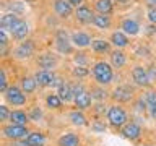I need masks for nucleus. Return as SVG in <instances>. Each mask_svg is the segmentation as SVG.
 Segmentation results:
<instances>
[{
    "mask_svg": "<svg viewBox=\"0 0 156 146\" xmlns=\"http://www.w3.org/2000/svg\"><path fill=\"white\" fill-rule=\"evenodd\" d=\"M148 109H150L151 117H153V119H156V102H154V104H150V106H148Z\"/></svg>",
    "mask_w": 156,
    "mask_h": 146,
    "instance_id": "4c0bfd02",
    "label": "nucleus"
},
{
    "mask_svg": "<svg viewBox=\"0 0 156 146\" xmlns=\"http://www.w3.org/2000/svg\"><path fill=\"white\" fill-rule=\"evenodd\" d=\"M93 75H94V80L99 83V85H109L112 81L114 73H112V68H111L109 63L98 62L94 65V68H93Z\"/></svg>",
    "mask_w": 156,
    "mask_h": 146,
    "instance_id": "f257e3e1",
    "label": "nucleus"
},
{
    "mask_svg": "<svg viewBox=\"0 0 156 146\" xmlns=\"http://www.w3.org/2000/svg\"><path fill=\"white\" fill-rule=\"evenodd\" d=\"M37 65L42 68V70H47L51 71L54 67L57 65V58L52 55V54H42V55H39L37 58Z\"/></svg>",
    "mask_w": 156,
    "mask_h": 146,
    "instance_id": "ddd939ff",
    "label": "nucleus"
},
{
    "mask_svg": "<svg viewBox=\"0 0 156 146\" xmlns=\"http://www.w3.org/2000/svg\"><path fill=\"white\" fill-rule=\"evenodd\" d=\"M10 146H28L26 141H16V143H12Z\"/></svg>",
    "mask_w": 156,
    "mask_h": 146,
    "instance_id": "49530a36",
    "label": "nucleus"
},
{
    "mask_svg": "<svg viewBox=\"0 0 156 146\" xmlns=\"http://www.w3.org/2000/svg\"><path fill=\"white\" fill-rule=\"evenodd\" d=\"M83 55H85V54H76L75 60H76V62H81V63H85V62H86V58L83 57Z\"/></svg>",
    "mask_w": 156,
    "mask_h": 146,
    "instance_id": "ea45409f",
    "label": "nucleus"
},
{
    "mask_svg": "<svg viewBox=\"0 0 156 146\" xmlns=\"http://www.w3.org/2000/svg\"><path fill=\"white\" fill-rule=\"evenodd\" d=\"M146 29H148V33H150V34H154V33H156V26H148Z\"/></svg>",
    "mask_w": 156,
    "mask_h": 146,
    "instance_id": "de8ad7c7",
    "label": "nucleus"
},
{
    "mask_svg": "<svg viewBox=\"0 0 156 146\" xmlns=\"http://www.w3.org/2000/svg\"><path fill=\"white\" fill-rule=\"evenodd\" d=\"M26 2H28V3H33V2H36V0H26Z\"/></svg>",
    "mask_w": 156,
    "mask_h": 146,
    "instance_id": "8fccbe9b",
    "label": "nucleus"
},
{
    "mask_svg": "<svg viewBox=\"0 0 156 146\" xmlns=\"http://www.w3.org/2000/svg\"><path fill=\"white\" fill-rule=\"evenodd\" d=\"M37 117H41V110L34 109V110H33V114H31V119H33V120H36Z\"/></svg>",
    "mask_w": 156,
    "mask_h": 146,
    "instance_id": "a19ab883",
    "label": "nucleus"
},
{
    "mask_svg": "<svg viewBox=\"0 0 156 146\" xmlns=\"http://www.w3.org/2000/svg\"><path fill=\"white\" fill-rule=\"evenodd\" d=\"M148 19L153 24H156V8H150L148 10Z\"/></svg>",
    "mask_w": 156,
    "mask_h": 146,
    "instance_id": "c9c22d12",
    "label": "nucleus"
},
{
    "mask_svg": "<svg viewBox=\"0 0 156 146\" xmlns=\"http://www.w3.org/2000/svg\"><path fill=\"white\" fill-rule=\"evenodd\" d=\"M68 2H70V5H72V7H73V5H75V7H81L83 0H68Z\"/></svg>",
    "mask_w": 156,
    "mask_h": 146,
    "instance_id": "79ce46f5",
    "label": "nucleus"
},
{
    "mask_svg": "<svg viewBox=\"0 0 156 146\" xmlns=\"http://www.w3.org/2000/svg\"><path fill=\"white\" fill-rule=\"evenodd\" d=\"M10 33L13 34L15 39H24V37H26V34L29 33V26H28L24 21H21V19H20V21L13 26V29H12Z\"/></svg>",
    "mask_w": 156,
    "mask_h": 146,
    "instance_id": "2eb2a0df",
    "label": "nucleus"
},
{
    "mask_svg": "<svg viewBox=\"0 0 156 146\" xmlns=\"http://www.w3.org/2000/svg\"><path fill=\"white\" fill-rule=\"evenodd\" d=\"M36 86H37V80H36V78L24 76L23 80H21V89L26 92V94H31V92H34Z\"/></svg>",
    "mask_w": 156,
    "mask_h": 146,
    "instance_id": "5701e85b",
    "label": "nucleus"
},
{
    "mask_svg": "<svg viewBox=\"0 0 156 146\" xmlns=\"http://www.w3.org/2000/svg\"><path fill=\"white\" fill-rule=\"evenodd\" d=\"M10 114L12 112H8V107L7 106H0V120H8L10 119Z\"/></svg>",
    "mask_w": 156,
    "mask_h": 146,
    "instance_id": "473e14b6",
    "label": "nucleus"
},
{
    "mask_svg": "<svg viewBox=\"0 0 156 146\" xmlns=\"http://www.w3.org/2000/svg\"><path fill=\"white\" fill-rule=\"evenodd\" d=\"M104 110H106V106H102V104L96 106V112H98V114H101V112H104Z\"/></svg>",
    "mask_w": 156,
    "mask_h": 146,
    "instance_id": "c03bdc74",
    "label": "nucleus"
},
{
    "mask_svg": "<svg viewBox=\"0 0 156 146\" xmlns=\"http://www.w3.org/2000/svg\"><path fill=\"white\" fill-rule=\"evenodd\" d=\"M145 102H146V104H154V102H156V92L154 91H148V92H146V94H145Z\"/></svg>",
    "mask_w": 156,
    "mask_h": 146,
    "instance_id": "2f4dec72",
    "label": "nucleus"
},
{
    "mask_svg": "<svg viewBox=\"0 0 156 146\" xmlns=\"http://www.w3.org/2000/svg\"><path fill=\"white\" fill-rule=\"evenodd\" d=\"M93 92L94 94H91V96L96 97V99H104L106 97V91H102V89H93Z\"/></svg>",
    "mask_w": 156,
    "mask_h": 146,
    "instance_id": "f704fd0d",
    "label": "nucleus"
},
{
    "mask_svg": "<svg viewBox=\"0 0 156 146\" xmlns=\"http://www.w3.org/2000/svg\"><path fill=\"white\" fill-rule=\"evenodd\" d=\"M0 46H2V49L5 50V46H7V34H5L3 29L0 31Z\"/></svg>",
    "mask_w": 156,
    "mask_h": 146,
    "instance_id": "e433bc0d",
    "label": "nucleus"
},
{
    "mask_svg": "<svg viewBox=\"0 0 156 146\" xmlns=\"http://www.w3.org/2000/svg\"><path fill=\"white\" fill-rule=\"evenodd\" d=\"M111 42L114 44L115 47H125L127 44H129V39H127V36L124 33H112V36H111Z\"/></svg>",
    "mask_w": 156,
    "mask_h": 146,
    "instance_id": "393cba45",
    "label": "nucleus"
},
{
    "mask_svg": "<svg viewBox=\"0 0 156 146\" xmlns=\"http://www.w3.org/2000/svg\"><path fill=\"white\" fill-rule=\"evenodd\" d=\"M94 130H98V131H104L106 130V125L104 123H94V127H93Z\"/></svg>",
    "mask_w": 156,
    "mask_h": 146,
    "instance_id": "58836bf2",
    "label": "nucleus"
},
{
    "mask_svg": "<svg viewBox=\"0 0 156 146\" xmlns=\"http://www.w3.org/2000/svg\"><path fill=\"white\" fill-rule=\"evenodd\" d=\"M93 23H94L98 28H101V29H107V28L111 26V18L107 16V15L98 13V15H94V19H93Z\"/></svg>",
    "mask_w": 156,
    "mask_h": 146,
    "instance_id": "bb28decb",
    "label": "nucleus"
},
{
    "mask_svg": "<svg viewBox=\"0 0 156 146\" xmlns=\"http://www.w3.org/2000/svg\"><path fill=\"white\" fill-rule=\"evenodd\" d=\"M29 135V131L26 128V125H7L3 127V136L5 138H10V140H21V138H26Z\"/></svg>",
    "mask_w": 156,
    "mask_h": 146,
    "instance_id": "7ed1b4c3",
    "label": "nucleus"
},
{
    "mask_svg": "<svg viewBox=\"0 0 156 146\" xmlns=\"http://www.w3.org/2000/svg\"><path fill=\"white\" fill-rule=\"evenodd\" d=\"M107 120L112 127H124L127 123V112L120 106H112L107 110Z\"/></svg>",
    "mask_w": 156,
    "mask_h": 146,
    "instance_id": "f03ea898",
    "label": "nucleus"
},
{
    "mask_svg": "<svg viewBox=\"0 0 156 146\" xmlns=\"http://www.w3.org/2000/svg\"><path fill=\"white\" fill-rule=\"evenodd\" d=\"M46 102H47V106L51 107V109H58V107L62 106V99L58 97V94H49Z\"/></svg>",
    "mask_w": 156,
    "mask_h": 146,
    "instance_id": "c756f323",
    "label": "nucleus"
},
{
    "mask_svg": "<svg viewBox=\"0 0 156 146\" xmlns=\"http://www.w3.org/2000/svg\"><path fill=\"white\" fill-rule=\"evenodd\" d=\"M24 141H26L28 146H44L46 136H44V133H41V131H33V133H29L26 138H24Z\"/></svg>",
    "mask_w": 156,
    "mask_h": 146,
    "instance_id": "4468645a",
    "label": "nucleus"
},
{
    "mask_svg": "<svg viewBox=\"0 0 156 146\" xmlns=\"http://www.w3.org/2000/svg\"><path fill=\"white\" fill-rule=\"evenodd\" d=\"M122 29H124L125 34H130V36H136L140 33V26L135 19H124L122 21Z\"/></svg>",
    "mask_w": 156,
    "mask_h": 146,
    "instance_id": "6ab92c4d",
    "label": "nucleus"
},
{
    "mask_svg": "<svg viewBox=\"0 0 156 146\" xmlns=\"http://www.w3.org/2000/svg\"><path fill=\"white\" fill-rule=\"evenodd\" d=\"M94 8L101 15H109L112 12V8H114V3H112V0H98L94 3Z\"/></svg>",
    "mask_w": 156,
    "mask_h": 146,
    "instance_id": "b1692460",
    "label": "nucleus"
},
{
    "mask_svg": "<svg viewBox=\"0 0 156 146\" xmlns=\"http://www.w3.org/2000/svg\"><path fill=\"white\" fill-rule=\"evenodd\" d=\"M58 146H80V138L75 133H67V135L60 136Z\"/></svg>",
    "mask_w": 156,
    "mask_h": 146,
    "instance_id": "4be33fe9",
    "label": "nucleus"
},
{
    "mask_svg": "<svg viewBox=\"0 0 156 146\" xmlns=\"http://www.w3.org/2000/svg\"><path fill=\"white\" fill-rule=\"evenodd\" d=\"M20 21L18 16L15 13H7V15H3L2 19H0V26H2V29L5 31V29H8V31H12L13 26Z\"/></svg>",
    "mask_w": 156,
    "mask_h": 146,
    "instance_id": "dca6fc26",
    "label": "nucleus"
},
{
    "mask_svg": "<svg viewBox=\"0 0 156 146\" xmlns=\"http://www.w3.org/2000/svg\"><path fill=\"white\" fill-rule=\"evenodd\" d=\"M148 75H150V80L153 81V78L156 76V68H154V67H151V70L148 71Z\"/></svg>",
    "mask_w": 156,
    "mask_h": 146,
    "instance_id": "37998d69",
    "label": "nucleus"
},
{
    "mask_svg": "<svg viewBox=\"0 0 156 146\" xmlns=\"http://www.w3.org/2000/svg\"><path fill=\"white\" fill-rule=\"evenodd\" d=\"M8 86H7V73H5V70L0 71V91L2 92H7Z\"/></svg>",
    "mask_w": 156,
    "mask_h": 146,
    "instance_id": "7c9ffc66",
    "label": "nucleus"
},
{
    "mask_svg": "<svg viewBox=\"0 0 156 146\" xmlns=\"http://www.w3.org/2000/svg\"><path fill=\"white\" fill-rule=\"evenodd\" d=\"M111 63L114 65L115 68H120L125 65V54L120 52V50H114L111 54Z\"/></svg>",
    "mask_w": 156,
    "mask_h": 146,
    "instance_id": "a878e982",
    "label": "nucleus"
},
{
    "mask_svg": "<svg viewBox=\"0 0 156 146\" xmlns=\"http://www.w3.org/2000/svg\"><path fill=\"white\" fill-rule=\"evenodd\" d=\"M55 46H57V50L62 52V54H72V50H73L72 44H70V41H68L67 33H63V31H58L57 33Z\"/></svg>",
    "mask_w": 156,
    "mask_h": 146,
    "instance_id": "423d86ee",
    "label": "nucleus"
},
{
    "mask_svg": "<svg viewBox=\"0 0 156 146\" xmlns=\"http://www.w3.org/2000/svg\"><path fill=\"white\" fill-rule=\"evenodd\" d=\"M33 52H34V44L31 41H26L15 49V57L16 58H28L33 55Z\"/></svg>",
    "mask_w": 156,
    "mask_h": 146,
    "instance_id": "9d476101",
    "label": "nucleus"
},
{
    "mask_svg": "<svg viewBox=\"0 0 156 146\" xmlns=\"http://www.w3.org/2000/svg\"><path fill=\"white\" fill-rule=\"evenodd\" d=\"M112 97L119 102H129L133 97V89L130 86H119L112 92Z\"/></svg>",
    "mask_w": 156,
    "mask_h": 146,
    "instance_id": "0eeeda50",
    "label": "nucleus"
},
{
    "mask_svg": "<svg viewBox=\"0 0 156 146\" xmlns=\"http://www.w3.org/2000/svg\"><path fill=\"white\" fill-rule=\"evenodd\" d=\"M132 78H133V81L138 86H148L151 83L148 71H146L143 67H135L133 70H132Z\"/></svg>",
    "mask_w": 156,
    "mask_h": 146,
    "instance_id": "39448f33",
    "label": "nucleus"
},
{
    "mask_svg": "<svg viewBox=\"0 0 156 146\" xmlns=\"http://www.w3.org/2000/svg\"><path fill=\"white\" fill-rule=\"evenodd\" d=\"M8 120L12 122V123H15V125H26L28 120H29V117L24 114L23 110H13L12 114H10Z\"/></svg>",
    "mask_w": 156,
    "mask_h": 146,
    "instance_id": "412c9836",
    "label": "nucleus"
},
{
    "mask_svg": "<svg viewBox=\"0 0 156 146\" xmlns=\"http://www.w3.org/2000/svg\"><path fill=\"white\" fill-rule=\"evenodd\" d=\"M73 75L75 76H86L88 75V70L85 67H76L75 70H73Z\"/></svg>",
    "mask_w": 156,
    "mask_h": 146,
    "instance_id": "72a5a7b5",
    "label": "nucleus"
},
{
    "mask_svg": "<svg viewBox=\"0 0 156 146\" xmlns=\"http://www.w3.org/2000/svg\"><path fill=\"white\" fill-rule=\"evenodd\" d=\"M72 42L75 44L76 47H86V46H90L93 41L86 33H73L72 34Z\"/></svg>",
    "mask_w": 156,
    "mask_h": 146,
    "instance_id": "f3484780",
    "label": "nucleus"
},
{
    "mask_svg": "<svg viewBox=\"0 0 156 146\" xmlns=\"http://www.w3.org/2000/svg\"><path fill=\"white\" fill-rule=\"evenodd\" d=\"M141 133V128L138 123H135V122H130V123H125L124 128H122V135L125 136V138L129 140H136Z\"/></svg>",
    "mask_w": 156,
    "mask_h": 146,
    "instance_id": "f8f14e48",
    "label": "nucleus"
},
{
    "mask_svg": "<svg viewBox=\"0 0 156 146\" xmlns=\"http://www.w3.org/2000/svg\"><path fill=\"white\" fill-rule=\"evenodd\" d=\"M91 99H93V96L90 94V92L85 91V92H81V94L75 96V104L80 110H85L91 106Z\"/></svg>",
    "mask_w": 156,
    "mask_h": 146,
    "instance_id": "a211bd4d",
    "label": "nucleus"
},
{
    "mask_svg": "<svg viewBox=\"0 0 156 146\" xmlns=\"http://www.w3.org/2000/svg\"><path fill=\"white\" fill-rule=\"evenodd\" d=\"M146 5L150 8H156V0H146Z\"/></svg>",
    "mask_w": 156,
    "mask_h": 146,
    "instance_id": "a18cd8bd",
    "label": "nucleus"
},
{
    "mask_svg": "<svg viewBox=\"0 0 156 146\" xmlns=\"http://www.w3.org/2000/svg\"><path fill=\"white\" fill-rule=\"evenodd\" d=\"M58 97H60L62 101H65V102L73 99L72 85H68V83H60V85H58Z\"/></svg>",
    "mask_w": 156,
    "mask_h": 146,
    "instance_id": "aec40b11",
    "label": "nucleus"
},
{
    "mask_svg": "<svg viewBox=\"0 0 156 146\" xmlns=\"http://www.w3.org/2000/svg\"><path fill=\"white\" fill-rule=\"evenodd\" d=\"M115 2L119 3V5H127V3L130 2V0H115Z\"/></svg>",
    "mask_w": 156,
    "mask_h": 146,
    "instance_id": "09e8293b",
    "label": "nucleus"
},
{
    "mask_svg": "<svg viewBox=\"0 0 156 146\" xmlns=\"http://www.w3.org/2000/svg\"><path fill=\"white\" fill-rule=\"evenodd\" d=\"M75 16L76 19L80 23L83 24H88V23H93V19H94V13L91 12V8H88V7H78L76 8V12H75Z\"/></svg>",
    "mask_w": 156,
    "mask_h": 146,
    "instance_id": "9b49d317",
    "label": "nucleus"
},
{
    "mask_svg": "<svg viewBox=\"0 0 156 146\" xmlns=\"http://www.w3.org/2000/svg\"><path fill=\"white\" fill-rule=\"evenodd\" d=\"M5 97H7V101L10 104L13 106H23L24 102H26V96H24V91L20 89L16 86H10L7 92H5Z\"/></svg>",
    "mask_w": 156,
    "mask_h": 146,
    "instance_id": "20e7f679",
    "label": "nucleus"
},
{
    "mask_svg": "<svg viewBox=\"0 0 156 146\" xmlns=\"http://www.w3.org/2000/svg\"><path fill=\"white\" fill-rule=\"evenodd\" d=\"M91 47H93V50H94V52L102 54V52L109 50V42L104 41V39H96V41L91 42Z\"/></svg>",
    "mask_w": 156,
    "mask_h": 146,
    "instance_id": "cd10ccee",
    "label": "nucleus"
},
{
    "mask_svg": "<svg viewBox=\"0 0 156 146\" xmlns=\"http://www.w3.org/2000/svg\"><path fill=\"white\" fill-rule=\"evenodd\" d=\"M34 78L37 80V85H41V86H54V85H57L55 75H54L52 71H47V70L37 71Z\"/></svg>",
    "mask_w": 156,
    "mask_h": 146,
    "instance_id": "6e6552de",
    "label": "nucleus"
},
{
    "mask_svg": "<svg viewBox=\"0 0 156 146\" xmlns=\"http://www.w3.org/2000/svg\"><path fill=\"white\" fill-rule=\"evenodd\" d=\"M54 10L60 18H68L72 15V5L68 0H55L54 2Z\"/></svg>",
    "mask_w": 156,
    "mask_h": 146,
    "instance_id": "1a4fd4ad",
    "label": "nucleus"
},
{
    "mask_svg": "<svg viewBox=\"0 0 156 146\" xmlns=\"http://www.w3.org/2000/svg\"><path fill=\"white\" fill-rule=\"evenodd\" d=\"M70 120H72L73 125H86V117L78 110L70 112Z\"/></svg>",
    "mask_w": 156,
    "mask_h": 146,
    "instance_id": "c85d7f7f",
    "label": "nucleus"
}]
</instances>
